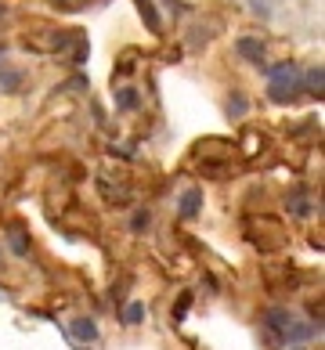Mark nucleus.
<instances>
[{
	"label": "nucleus",
	"instance_id": "ddd939ff",
	"mask_svg": "<svg viewBox=\"0 0 325 350\" xmlns=\"http://www.w3.org/2000/svg\"><path fill=\"white\" fill-rule=\"evenodd\" d=\"M152 224V217H148V210H141V213H134V224H130V228H134V231H145Z\"/></svg>",
	"mask_w": 325,
	"mask_h": 350
},
{
	"label": "nucleus",
	"instance_id": "9d476101",
	"mask_svg": "<svg viewBox=\"0 0 325 350\" xmlns=\"http://www.w3.org/2000/svg\"><path fill=\"white\" fill-rule=\"evenodd\" d=\"M18 83H22L18 72H0V87L4 90H18Z\"/></svg>",
	"mask_w": 325,
	"mask_h": 350
},
{
	"label": "nucleus",
	"instance_id": "4468645a",
	"mask_svg": "<svg viewBox=\"0 0 325 350\" xmlns=\"http://www.w3.org/2000/svg\"><path fill=\"white\" fill-rule=\"evenodd\" d=\"M228 112H231V116H242V112H246V98L235 94V101H228Z\"/></svg>",
	"mask_w": 325,
	"mask_h": 350
},
{
	"label": "nucleus",
	"instance_id": "f8f14e48",
	"mask_svg": "<svg viewBox=\"0 0 325 350\" xmlns=\"http://www.w3.org/2000/svg\"><path fill=\"white\" fill-rule=\"evenodd\" d=\"M138 8H141V11H145V15H148V25H152V29H159V18H155V8L148 4V0H138Z\"/></svg>",
	"mask_w": 325,
	"mask_h": 350
},
{
	"label": "nucleus",
	"instance_id": "9b49d317",
	"mask_svg": "<svg viewBox=\"0 0 325 350\" xmlns=\"http://www.w3.org/2000/svg\"><path fill=\"white\" fill-rule=\"evenodd\" d=\"M250 8L257 11L260 18H271V0H250Z\"/></svg>",
	"mask_w": 325,
	"mask_h": 350
},
{
	"label": "nucleus",
	"instance_id": "39448f33",
	"mask_svg": "<svg viewBox=\"0 0 325 350\" xmlns=\"http://www.w3.org/2000/svg\"><path fill=\"white\" fill-rule=\"evenodd\" d=\"M116 105H120L123 112H134L141 105V94L134 87H120V90H116Z\"/></svg>",
	"mask_w": 325,
	"mask_h": 350
},
{
	"label": "nucleus",
	"instance_id": "0eeeda50",
	"mask_svg": "<svg viewBox=\"0 0 325 350\" xmlns=\"http://www.w3.org/2000/svg\"><path fill=\"white\" fill-rule=\"evenodd\" d=\"M141 318H145V304H138V300L123 310V321H127V325H138Z\"/></svg>",
	"mask_w": 325,
	"mask_h": 350
},
{
	"label": "nucleus",
	"instance_id": "7ed1b4c3",
	"mask_svg": "<svg viewBox=\"0 0 325 350\" xmlns=\"http://www.w3.org/2000/svg\"><path fill=\"white\" fill-rule=\"evenodd\" d=\"M235 47H239V55H242V58L257 62V66L264 62V44H260V40H253V36H242V40H239Z\"/></svg>",
	"mask_w": 325,
	"mask_h": 350
},
{
	"label": "nucleus",
	"instance_id": "1a4fd4ad",
	"mask_svg": "<svg viewBox=\"0 0 325 350\" xmlns=\"http://www.w3.org/2000/svg\"><path fill=\"white\" fill-rule=\"evenodd\" d=\"M289 206H293V213H296V217H304V213H307V196H304V191H293Z\"/></svg>",
	"mask_w": 325,
	"mask_h": 350
},
{
	"label": "nucleus",
	"instance_id": "6e6552de",
	"mask_svg": "<svg viewBox=\"0 0 325 350\" xmlns=\"http://www.w3.org/2000/svg\"><path fill=\"white\" fill-rule=\"evenodd\" d=\"M11 250H15L18 256H25V250H29V245H25V235L18 228H11Z\"/></svg>",
	"mask_w": 325,
	"mask_h": 350
},
{
	"label": "nucleus",
	"instance_id": "2eb2a0df",
	"mask_svg": "<svg viewBox=\"0 0 325 350\" xmlns=\"http://www.w3.org/2000/svg\"><path fill=\"white\" fill-rule=\"evenodd\" d=\"M293 350H304V347H293Z\"/></svg>",
	"mask_w": 325,
	"mask_h": 350
},
{
	"label": "nucleus",
	"instance_id": "20e7f679",
	"mask_svg": "<svg viewBox=\"0 0 325 350\" xmlns=\"http://www.w3.org/2000/svg\"><path fill=\"white\" fill-rule=\"evenodd\" d=\"M199 210H203V191L199 188L185 191L181 196V217H199Z\"/></svg>",
	"mask_w": 325,
	"mask_h": 350
},
{
	"label": "nucleus",
	"instance_id": "f03ea898",
	"mask_svg": "<svg viewBox=\"0 0 325 350\" xmlns=\"http://www.w3.org/2000/svg\"><path fill=\"white\" fill-rule=\"evenodd\" d=\"M73 340L76 343H94L98 340V325L90 318H76L73 321Z\"/></svg>",
	"mask_w": 325,
	"mask_h": 350
},
{
	"label": "nucleus",
	"instance_id": "f257e3e1",
	"mask_svg": "<svg viewBox=\"0 0 325 350\" xmlns=\"http://www.w3.org/2000/svg\"><path fill=\"white\" fill-rule=\"evenodd\" d=\"M264 325L271 329V336H285V329L293 325V318H289V310L271 307V310H264Z\"/></svg>",
	"mask_w": 325,
	"mask_h": 350
},
{
	"label": "nucleus",
	"instance_id": "423d86ee",
	"mask_svg": "<svg viewBox=\"0 0 325 350\" xmlns=\"http://www.w3.org/2000/svg\"><path fill=\"white\" fill-rule=\"evenodd\" d=\"M304 90H311V94H318L322 98V69H311L307 76H304V83H300Z\"/></svg>",
	"mask_w": 325,
	"mask_h": 350
}]
</instances>
